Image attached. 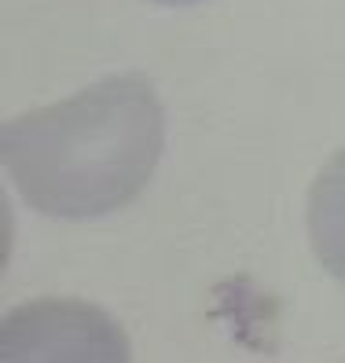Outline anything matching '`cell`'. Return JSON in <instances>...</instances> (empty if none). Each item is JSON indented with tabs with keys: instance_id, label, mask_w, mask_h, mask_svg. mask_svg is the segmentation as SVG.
I'll return each instance as SVG.
<instances>
[{
	"instance_id": "cell-3",
	"label": "cell",
	"mask_w": 345,
	"mask_h": 363,
	"mask_svg": "<svg viewBox=\"0 0 345 363\" xmlns=\"http://www.w3.org/2000/svg\"><path fill=\"white\" fill-rule=\"evenodd\" d=\"M11 246H15V213H11V202L0 187V272L8 268L11 261Z\"/></svg>"
},
{
	"instance_id": "cell-1",
	"label": "cell",
	"mask_w": 345,
	"mask_h": 363,
	"mask_svg": "<svg viewBox=\"0 0 345 363\" xmlns=\"http://www.w3.org/2000/svg\"><path fill=\"white\" fill-rule=\"evenodd\" d=\"M165 151V106L143 74H111L0 121V165L45 217L92 220L128 206Z\"/></svg>"
},
{
	"instance_id": "cell-4",
	"label": "cell",
	"mask_w": 345,
	"mask_h": 363,
	"mask_svg": "<svg viewBox=\"0 0 345 363\" xmlns=\"http://www.w3.org/2000/svg\"><path fill=\"white\" fill-rule=\"evenodd\" d=\"M150 4H162V8H187V4H199V0H150Z\"/></svg>"
},
{
	"instance_id": "cell-2",
	"label": "cell",
	"mask_w": 345,
	"mask_h": 363,
	"mask_svg": "<svg viewBox=\"0 0 345 363\" xmlns=\"http://www.w3.org/2000/svg\"><path fill=\"white\" fill-rule=\"evenodd\" d=\"M0 363H133V349L99 305L37 297L0 315Z\"/></svg>"
}]
</instances>
